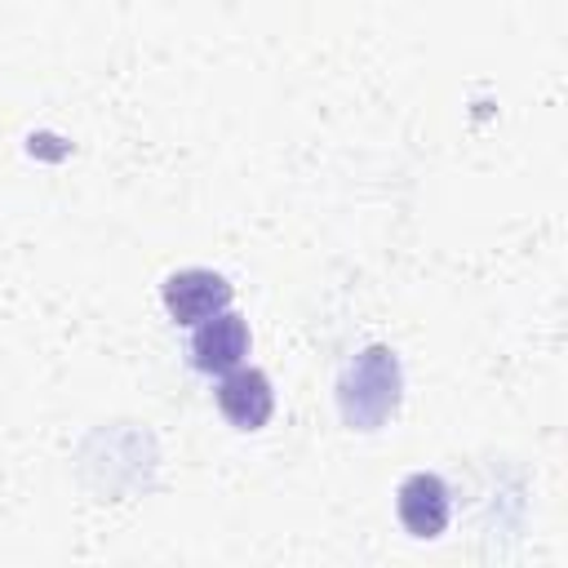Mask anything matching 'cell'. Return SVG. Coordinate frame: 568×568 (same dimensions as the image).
I'll list each match as a JSON object with an SVG mask.
<instances>
[{
  "label": "cell",
  "mask_w": 568,
  "mask_h": 568,
  "mask_svg": "<svg viewBox=\"0 0 568 568\" xmlns=\"http://www.w3.org/2000/svg\"><path fill=\"white\" fill-rule=\"evenodd\" d=\"M399 386H404V377H399V359H395L390 346L359 351L346 364L342 382H337L342 422L351 430H377V426H386L395 417V408H399Z\"/></svg>",
  "instance_id": "obj_1"
},
{
  "label": "cell",
  "mask_w": 568,
  "mask_h": 568,
  "mask_svg": "<svg viewBox=\"0 0 568 568\" xmlns=\"http://www.w3.org/2000/svg\"><path fill=\"white\" fill-rule=\"evenodd\" d=\"M160 297L178 324H204L231 306V284H226V275H217L209 266H186V271H173L164 280Z\"/></svg>",
  "instance_id": "obj_2"
},
{
  "label": "cell",
  "mask_w": 568,
  "mask_h": 568,
  "mask_svg": "<svg viewBox=\"0 0 568 568\" xmlns=\"http://www.w3.org/2000/svg\"><path fill=\"white\" fill-rule=\"evenodd\" d=\"M395 510H399V524L408 528V537L430 541V537H439V532L448 528V510H453V501H448V488H444L439 475L417 470V475H408V479L399 484V493H395Z\"/></svg>",
  "instance_id": "obj_3"
},
{
  "label": "cell",
  "mask_w": 568,
  "mask_h": 568,
  "mask_svg": "<svg viewBox=\"0 0 568 568\" xmlns=\"http://www.w3.org/2000/svg\"><path fill=\"white\" fill-rule=\"evenodd\" d=\"M248 355V324L235 311H217L191 337V364L200 373H231Z\"/></svg>",
  "instance_id": "obj_4"
},
{
  "label": "cell",
  "mask_w": 568,
  "mask_h": 568,
  "mask_svg": "<svg viewBox=\"0 0 568 568\" xmlns=\"http://www.w3.org/2000/svg\"><path fill=\"white\" fill-rule=\"evenodd\" d=\"M217 408L235 430H257L266 426L271 408H275V390L271 377L262 368H231L217 386Z\"/></svg>",
  "instance_id": "obj_5"
}]
</instances>
